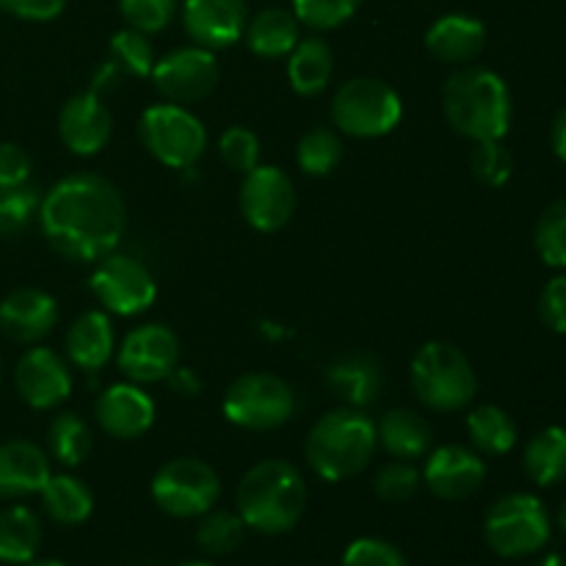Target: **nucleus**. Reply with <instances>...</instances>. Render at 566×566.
<instances>
[{
  "label": "nucleus",
  "mask_w": 566,
  "mask_h": 566,
  "mask_svg": "<svg viewBox=\"0 0 566 566\" xmlns=\"http://www.w3.org/2000/svg\"><path fill=\"white\" fill-rule=\"evenodd\" d=\"M39 224L50 247L75 263H97L119 247L127 216L119 188L99 175H70L39 205Z\"/></svg>",
  "instance_id": "nucleus-1"
},
{
  "label": "nucleus",
  "mask_w": 566,
  "mask_h": 566,
  "mask_svg": "<svg viewBox=\"0 0 566 566\" xmlns=\"http://www.w3.org/2000/svg\"><path fill=\"white\" fill-rule=\"evenodd\" d=\"M238 514L247 528L265 536L287 534L307 509V484L298 468L282 459H265L247 470L235 492Z\"/></svg>",
  "instance_id": "nucleus-2"
},
{
  "label": "nucleus",
  "mask_w": 566,
  "mask_h": 566,
  "mask_svg": "<svg viewBox=\"0 0 566 566\" xmlns=\"http://www.w3.org/2000/svg\"><path fill=\"white\" fill-rule=\"evenodd\" d=\"M442 111L459 136L475 144L501 142L512 125V94L497 72L462 66L442 88Z\"/></svg>",
  "instance_id": "nucleus-3"
},
{
  "label": "nucleus",
  "mask_w": 566,
  "mask_h": 566,
  "mask_svg": "<svg viewBox=\"0 0 566 566\" xmlns=\"http://www.w3.org/2000/svg\"><path fill=\"white\" fill-rule=\"evenodd\" d=\"M376 423L363 409H335L310 429L304 457L324 481H346L363 473L376 451Z\"/></svg>",
  "instance_id": "nucleus-4"
},
{
  "label": "nucleus",
  "mask_w": 566,
  "mask_h": 566,
  "mask_svg": "<svg viewBox=\"0 0 566 566\" xmlns=\"http://www.w3.org/2000/svg\"><path fill=\"white\" fill-rule=\"evenodd\" d=\"M412 385L431 412H459L479 390L470 359L451 343H426L412 359Z\"/></svg>",
  "instance_id": "nucleus-5"
},
{
  "label": "nucleus",
  "mask_w": 566,
  "mask_h": 566,
  "mask_svg": "<svg viewBox=\"0 0 566 566\" xmlns=\"http://www.w3.org/2000/svg\"><path fill=\"white\" fill-rule=\"evenodd\" d=\"M551 534L553 525L545 503L528 492L501 497L484 520L486 545L503 558L534 556L551 542Z\"/></svg>",
  "instance_id": "nucleus-6"
},
{
  "label": "nucleus",
  "mask_w": 566,
  "mask_h": 566,
  "mask_svg": "<svg viewBox=\"0 0 566 566\" xmlns=\"http://www.w3.org/2000/svg\"><path fill=\"white\" fill-rule=\"evenodd\" d=\"M401 116V97L379 77H354L332 97V122L354 138L387 136L396 130Z\"/></svg>",
  "instance_id": "nucleus-7"
},
{
  "label": "nucleus",
  "mask_w": 566,
  "mask_h": 566,
  "mask_svg": "<svg viewBox=\"0 0 566 566\" xmlns=\"http://www.w3.org/2000/svg\"><path fill=\"white\" fill-rule=\"evenodd\" d=\"M224 415L238 429H280L296 415V392L274 374H243L227 387Z\"/></svg>",
  "instance_id": "nucleus-8"
},
{
  "label": "nucleus",
  "mask_w": 566,
  "mask_h": 566,
  "mask_svg": "<svg viewBox=\"0 0 566 566\" xmlns=\"http://www.w3.org/2000/svg\"><path fill=\"white\" fill-rule=\"evenodd\" d=\"M144 147L169 169H191L208 149V130L191 111L177 103L149 105L138 122Z\"/></svg>",
  "instance_id": "nucleus-9"
},
{
  "label": "nucleus",
  "mask_w": 566,
  "mask_h": 566,
  "mask_svg": "<svg viewBox=\"0 0 566 566\" xmlns=\"http://www.w3.org/2000/svg\"><path fill=\"white\" fill-rule=\"evenodd\" d=\"M221 495L219 473L202 459L180 457L166 462L153 479V501L169 517H202Z\"/></svg>",
  "instance_id": "nucleus-10"
},
{
  "label": "nucleus",
  "mask_w": 566,
  "mask_h": 566,
  "mask_svg": "<svg viewBox=\"0 0 566 566\" xmlns=\"http://www.w3.org/2000/svg\"><path fill=\"white\" fill-rule=\"evenodd\" d=\"M94 298L114 315H142L147 313L158 296L155 276L144 263L127 254H105L97 260L92 280H88Z\"/></svg>",
  "instance_id": "nucleus-11"
},
{
  "label": "nucleus",
  "mask_w": 566,
  "mask_h": 566,
  "mask_svg": "<svg viewBox=\"0 0 566 566\" xmlns=\"http://www.w3.org/2000/svg\"><path fill=\"white\" fill-rule=\"evenodd\" d=\"M241 213L258 232H276L296 213V188L293 180L276 166L258 164L243 175Z\"/></svg>",
  "instance_id": "nucleus-12"
},
{
  "label": "nucleus",
  "mask_w": 566,
  "mask_h": 566,
  "mask_svg": "<svg viewBox=\"0 0 566 566\" xmlns=\"http://www.w3.org/2000/svg\"><path fill=\"white\" fill-rule=\"evenodd\" d=\"M153 81L169 103L186 105L205 99L219 83V64L208 48H177L155 61Z\"/></svg>",
  "instance_id": "nucleus-13"
},
{
  "label": "nucleus",
  "mask_w": 566,
  "mask_h": 566,
  "mask_svg": "<svg viewBox=\"0 0 566 566\" xmlns=\"http://www.w3.org/2000/svg\"><path fill=\"white\" fill-rule=\"evenodd\" d=\"M180 340L164 324H142L119 346V370L136 385H155L175 374Z\"/></svg>",
  "instance_id": "nucleus-14"
},
{
  "label": "nucleus",
  "mask_w": 566,
  "mask_h": 566,
  "mask_svg": "<svg viewBox=\"0 0 566 566\" xmlns=\"http://www.w3.org/2000/svg\"><path fill=\"white\" fill-rule=\"evenodd\" d=\"M14 385L31 409H55L72 392V374L53 348H28L14 370Z\"/></svg>",
  "instance_id": "nucleus-15"
},
{
  "label": "nucleus",
  "mask_w": 566,
  "mask_h": 566,
  "mask_svg": "<svg viewBox=\"0 0 566 566\" xmlns=\"http://www.w3.org/2000/svg\"><path fill=\"white\" fill-rule=\"evenodd\" d=\"M423 481L442 501H464L475 495L486 479L484 459L464 446H442L429 451Z\"/></svg>",
  "instance_id": "nucleus-16"
},
{
  "label": "nucleus",
  "mask_w": 566,
  "mask_h": 566,
  "mask_svg": "<svg viewBox=\"0 0 566 566\" xmlns=\"http://www.w3.org/2000/svg\"><path fill=\"white\" fill-rule=\"evenodd\" d=\"M247 0H186L182 3V25L199 48H230L247 33Z\"/></svg>",
  "instance_id": "nucleus-17"
},
{
  "label": "nucleus",
  "mask_w": 566,
  "mask_h": 566,
  "mask_svg": "<svg viewBox=\"0 0 566 566\" xmlns=\"http://www.w3.org/2000/svg\"><path fill=\"white\" fill-rule=\"evenodd\" d=\"M94 415L105 434L114 440H138L155 423V401L138 385L122 381L99 392Z\"/></svg>",
  "instance_id": "nucleus-18"
},
{
  "label": "nucleus",
  "mask_w": 566,
  "mask_h": 566,
  "mask_svg": "<svg viewBox=\"0 0 566 566\" xmlns=\"http://www.w3.org/2000/svg\"><path fill=\"white\" fill-rule=\"evenodd\" d=\"M111 130H114L111 111L92 88L70 97L61 108L59 136L75 155H97L111 142Z\"/></svg>",
  "instance_id": "nucleus-19"
},
{
  "label": "nucleus",
  "mask_w": 566,
  "mask_h": 566,
  "mask_svg": "<svg viewBox=\"0 0 566 566\" xmlns=\"http://www.w3.org/2000/svg\"><path fill=\"white\" fill-rule=\"evenodd\" d=\"M59 324V304L39 287H17L0 302V332L14 343H39Z\"/></svg>",
  "instance_id": "nucleus-20"
},
{
  "label": "nucleus",
  "mask_w": 566,
  "mask_h": 566,
  "mask_svg": "<svg viewBox=\"0 0 566 566\" xmlns=\"http://www.w3.org/2000/svg\"><path fill=\"white\" fill-rule=\"evenodd\" d=\"M50 479V462L39 446L28 440L0 442V497L39 495Z\"/></svg>",
  "instance_id": "nucleus-21"
},
{
  "label": "nucleus",
  "mask_w": 566,
  "mask_h": 566,
  "mask_svg": "<svg viewBox=\"0 0 566 566\" xmlns=\"http://www.w3.org/2000/svg\"><path fill=\"white\" fill-rule=\"evenodd\" d=\"M326 385L346 407L365 409L381 396V365L368 354H346L326 370Z\"/></svg>",
  "instance_id": "nucleus-22"
},
{
  "label": "nucleus",
  "mask_w": 566,
  "mask_h": 566,
  "mask_svg": "<svg viewBox=\"0 0 566 566\" xmlns=\"http://www.w3.org/2000/svg\"><path fill=\"white\" fill-rule=\"evenodd\" d=\"M486 44L484 22L470 14H446L426 33V48L446 64H470Z\"/></svg>",
  "instance_id": "nucleus-23"
},
{
  "label": "nucleus",
  "mask_w": 566,
  "mask_h": 566,
  "mask_svg": "<svg viewBox=\"0 0 566 566\" xmlns=\"http://www.w3.org/2000/svg\"><path fill=\"white\" fill-rule=\"evenodd\" d=\"M66 357L81 370L97 374L114 354V326L99 310L83 313L66 332Z\"/></svg>",
  "instance_id": "nucleus-24"
},
{
  "label": "nucleus",
  "mask_w": 566,
  "mask_h": 566,
  "mask_svg": "<svg viewBox=\"0 0 566 566\" xmlns=\"http://www.w3.org/2000/svg\"><path fill=\"white\" fill-rule=\"evenodd\" d=\"M376 440L387 453L409 462V459H420L431 451L434 431L423 415L412 412V409H390L376 423Z\"/></svg>",
  "instance_id": "nucleus-25"
},
{
  "label": "nucleus",
  "mask_w": 566,
  "mask_h": 566,
  "mask_svg": "<svg viewBox=\"0 0 566 566\" xmlns=\"http://www.w3.org/2000/svg\"><path fill=\"white\" fill-rule=\"evenodd\" d=\"M302 22L296 20V14L287 9H263L260 14H254L247 22V44L254 55L260 59H282V55L291 53L296 48V42L302 39L298 33Z\"/></svg>",
  "instance_id": "nucleus-26"
},
{
  "label": "nucleus",
  "mask_w": 566,
  "mask_h": 566,
  "mask_svg": "<svg viewBox=\"0 0 566 566\" xmlns=\"http://www.w3.org/2000/svg\"><path fill=\"white\" fill-rule=\"evenodd\" d=\"M42 506L53 523L61 525H81L92 517L94 495L81 479L70 473H50L48 484L42 486Z\"/></svg>",
  "instance_id": "nucleus-27"
},
{
  "label": "nucleus",
  "mask_w": 566,
  "mask_h": 566,
  "mask_svg": "<svg viewBox=\"0 0 566 566\" xmlns=\"http://www.w3.org/2000/svg\"><path fill=\"white\" fill-rule=\"evenodd\" d=\"M287 59V77L291 86L304 97H315L324 92L332 81V50L324 39L307 36L298 39L296 48L291 50Z\"/></svg>",
  "instance_id": "nucleus-28"
},
{
  "label": "nucleus",
  "mask_w": 566,
  "mask_h": 566,
  "mask_svg": "<svg viewBox=\"0 0 566 566\" xmlns=\"http://www.w3.org/2000/svg\"><path fill=\"white\" fill-rule=\"evenodd\" d=\"M523 468L539 486H556L566 481V429L547 426L525 446Z\"/></svg>",
  "instance_id": "nucleus-29"
},
{
  "label": "nucleus",
  "mask_w": 566,
  "mask_h": 566,
  "mask_svg": "<svg viewBox=\"0 0 566 566\" xmlns=\"http://www.w3.org/2000/svg\"><path fill=\"white\" fill-rule=\"evenodd\" d=\"M42 545V525L28 506H9L0 512V562L28 564Z\"/></svg>",
  "instance_id": "nucleus-30"
},
{
  "label": "nucleus",
  "mask_w": 566,
  "mask_h": 566,
  "mask_svg": "<svg viewBox=\"0 0 566 566\" xmlns=\"http://www.w3.org/2000/svg\"><path fill=\"white\" fill-rule=\"evenodd\" d=\"M468 434L475 451L490 457H503L517 446V426L495 403H484L468 415Z\"/></svg>",
  "instance_id": "nucleus-31"
},
{
  "label": "nucleus",
  "mask_w": 566,
  "mask_h": 566,
  "mask_svg": "<svg viewBox=\"0 0 566 566\" xmlns=\"http://www.w3.org/2000/svg\"><path fill=\"white\" fill-rule=\"evenodd\" d=\"M92 429L86 426V420L75 412H61L55 415L53 423L48 429V446L53 453L55 462H61L64 468H77L88 459L92 453Z\"/></svg>",
  "instance_id": "nucleus-32"
},
{
  "label": "nucleus",
  "mask_w": 566,
  "mask_h": 566,
  "mask_svg": "<svg viewBox=\"0 0 566 566\" xmlns=\"http://www.w3.org/2000/svg\"><path fill=\"white\" fill-rule=\"evenodd\" d=\"M298 169L310 177H326L340 166L343 160V142L329 127H313L304 133L296 147Z\"/></svg>",
  "instance_id": "nucleus-33"
},
{
  "label": "nucleus",
  "mask_w": 566,
  "mask_h": 566,
  "mask_svg": "<svg viewBox=\"0 0 566 566\" xmlns=\"http://www.w3.org/2000/svg\"><path fill=\"white\" fill-rule=\"evenodd\" d=\"M247 534V523L235 512H213L210 509L197 528V542L208 556H227L238 551Z\"/></svg>",
  "instance_id": "nucleus-34"
},
{
  "label": "nucleus",
  "mask_w": 566,
  "mask_h": 566,
  "mask_svg": "<svg viewBox=\"0 0 566 566\" xmlns=\"http://www.w3.org/2000/svg\"><path fill=\"white\" fill-rule=\"evenodd\" d=\"M39 188L31 180L22 186H0V235H20L39 216Z\"/></svg>",
  "instance_id": "nucleus-35"
},
{
  "label": "nucleus",
  "mask_w": 566,
  "mask_h": 566,
  "mask_svg": "<svg viewBox=\"0 0 566 566\" xmlns=\"http://www.w3.org/2000/svg\"><path fill=\"white\" fill-rule=\"evenodd\" d=\"M534 243L539 258L553 269H566V199L553 202L536 221Z\"/></svg>",
  "instance_id": "nucleus-36"
},
{
  "label": "nucleus",
  "mask_w": 566,
  "mask_h": 566,
  "mask_svg": "<svg viewBox=\"0 0 566 566\" xmlns=\"http://www.w3.org/2000/svg\"><path fill=\"white\" fill-rule=\"evenodd\" d=\"M111 55H114L116 66H119L122 72H130L133 77L153 75L155 50L153 44H149L147 33L133 31V28L114 33V39H111Z\"/></svg>",
  "instance_id": "nucleus-37"
},
{
  "label": "nucleus",
  "mask_w": 566,
  "mask_h": 566,
  "mask_svg": "<svg viewBox=\"0 0 566 566\" xmlns=\"http://www.w3.org/2000/svg\"><path fill=\"white\" fill-rule=\"evenodd\" d=\"M298 22L315 31H332L359 11L363 0H291Z\"/></svg>",
  "instance_id": "nucleus-38"
},
{
  "label": "nucleus",
  "mask_w": 566,
  "mask_h": 566,
  "mask_svg": "<svg viewBox=\"0 0 566 566\" xmlns=\"http://www.w3.org/2000/svg\"><path fill=\"white\" fill-rule=\"evenodd\" d=\"M470 166H473L475 180L490 188H501L512 180L514 158L501 142H481L470 155Z\"/></svg>",
  "instance_id": "nucleus-39"
},
{
  "label": "nucleus",
  "mask_w": 566,
  "mask_h": 566,
  "mask_svg": "<svg viewBox=\"0 0 566 566\" xmlns=\"http://www.w3.org/2000/svg\"><path fill=\"white\" fill-rule=\"evenodd\" d=\"M219 155L232 171H252L260 164V138L258 133L249 130V127L232 125L221 133L219 138Z\"/></svg>",
  "instance_id": "nucleus-40"
},
{
  "label": "nucleus",
  "mask_w": 566,
  "mask_h": 566,
  "mask_svg": "<svg viewBox=\"0 0 566 566\" xmlns=\"http://www.w3.org/2000/svg\"><path fill=\"white\" fill-rule=\"evenodd\" d=\"M127 28L142 33H160L175 20L177 0H119Z\"/></svg>",
  "instance_id": "nucleus-41"
},
{
  "label": "nucleus",
  "mask_w": 566,
  "mask_h": 566,
  "mask_svg": "<svg viewBox=\"0 0 566 566\" xmlns=\"http://www.w3.org/2000/svg\"><path fill=\"white\" fill-rule=\"evenodd\" d=\"M420 481V470L415 464H409L407 459L401 462H390L376 473L374 479V492L381 497L385 503H403L418 492Z\"/></svg>",
  "instance_id": "nucleus-42"
},
{
  "label": "nucleus",
  "mask_w": 566,
  "mask_h": 566,
  "mask_svg": "<svg viewBox=\"0 0 566 566\" xmlns=\"http://www.w3.org/2000/svg\"><path fill=\"white\" fill-rule=\"evenodd\" d=\"M343 566H409L403 553L396 545L385 539H374V536H365V539L352 542L343 553Z\"/></svg>",
  "instance_id": "nucleus-43"
},
{
  "label": "nucleus",
  "mask_w": 566,
  "mask_h": 566,
  "mask_svg": "<svg viewBox=\"0 0 566 566\" xmlns=\"http://www.w3.org/2000/svg\"><path fill=\"white\" fill-rule=\"evenodd\" d=\"M539 315L553 332L566 335V276H556L539 296Z\"/></svg>",
  "instance_id": "nucleus-44"
},
{
  "label": "nucleus",
  "mask_w": 566,
  "mask_h": 566,
  "mask_svg": "<svg viewBox=\"0 0 566 566\" xmlns=\"http://www.w3.org/2000/svg\"><path fill=\"white\" fill-rule=\"evenodd\" d=\"M31 180V158L20 144H0V186H22Z\"/></svg>",
  "instance_id": "nucleus-45"
},
{
  "label": "nucleus",
  "mask_w": 566,
  "mask_h": 566,
  "mask_svg": "<svg viewBox=\"0 0 566 566\" xmlns=\"http://www.w3.org/2000/svg\"><path fill=\"white\" fill-rule=\"evenodd\" d=\"M66 0H0V11L28 22H50L64 11Z\"/></svg>",
  "instance_id": "nucleus-46"
},
{
  "label": "nucleus",
  "mask_w": 566,
  "mask_h": 566,
  "mask_svg": "<svg viewBox=\"0 0 566 566\" xmlns=\"http://www.w3.org/2000/svg\"><path fill=\"white\" fill-rule=\"evenodd\" d=\"M551 144H553V153L566 164V105L558 111V116L553 119L551 127Z\"/></svg>",
  "instance_id": "nucleus-47"
},
{
  "label": "nucleus",
  "mask_w": 566,
  "mask_h": 566,
  "mask_svg": "<svg viewBox=\"0 0 566 566\" xmlns=\"http://www.w3.org/2000/svg\"><path fill=\"white\" fill-rule=\"evenodd\" d=\"M119 66H116V61H105L103 66H99L97 70V75H94V81H92V92L94 94H99L105 88V92H108V88H114V83H116V77H119Z\"/></svg>",
  "instance_id": "nucleus-48"
},
{
  "label": "nucleus",
  "mask_w": 566,
  "mask_h": 566,
  "mask_svg": "<svg viewBox=\"0 0 566 566\" xmlns=\"http://www.w3.org/2000/svg\"><path fill=\"white\" fill-rule=\"evenodd\" d=\"M169 381L177 387V390L186 392V396H191V392H193V396H197V392H199V381L193 379V376L188 374V370H177L175 368V374L169 376Z\"/></svg>",
  "instance_id": "nucleus-49"
},
{
  "label": "nucleus",
  "mask_w": 566,
  "mask_h": 566,
  "mask_svg": "<svg viewBox=\"0 0 566 566\" xmlns=\"http://www.w3.org/2000/svg\"><path fill=\"white\" fill-rule=\"evenodd\" d=\"M536 566H566V558L564 556H547V558H542Z\"/></svg>",
  "instance_id": "nucleus-50"
},
{
  "label": "nucleus",
  "mask_w": 566,
  "mask_h": 566,
  "mask_svg": "<svg viewBox=\"0 0 566 566\" xmlns=\"http://www.w3.org/2000/svg\"><path fill=\"white\" fill-rule=\"evenodd\" d=\"M558 525H562V531L566 534V501H564L562 512H558Z\"/></svg>",
  "instance_id": "nucleus-51"
},
{
  "label": "nucleus",
  "mask_w": 566,
  "mask_h": 566,
  "mask_svg": "<svg viewBox=\"0 0 566 566\" xmlns=\"http://www.w3.org/2000/svg\"><path fill=\"white\" fill-rule=\"evenodd\" d=\"M22 566H66V564H61V562H28Z\"/></svg>",
  "instance_id": "nucleus-52"
},
{
  "label": "nucleus",
  "mask_w": 566,
  "mask_h": 566,
  "mask_svg": "<svg viewBox=\"0 0 566 566\" xmlns=\"http://www.w3.org/2000/svg\"><path fill=\"white\" fill-rule=\"evenodd\" d=\"M180 566H213V564H208V562H188V564H180Z\"/></svg>",
  "instance_id": "nucleus-53"
},
{
  "label": "nucleus",
  "mask_w": 566,
  "mask_h": 566,
  "mask_svg": "<svg viewBox=\"0 0 566 566\" xmlns=\"http://www.w3.org/2000/svg\"><path fill=\"white\" fill-rule=\"evenodd\" d=\"M0 370H3V368H0Z\"/></svg>",
  "instance_id": "nucleus-54"
}]
</instances>
